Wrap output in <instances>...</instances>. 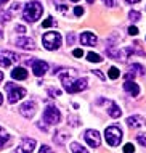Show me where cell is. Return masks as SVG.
<instances>
[{"mask_svg": "<svg viewBox=\"0 0 146 153\" xmlns=\"http://www.w3.org/2000/svg\"><path fill=\"white\" fill-rule=\"evenodd\" d=\"M42 13H44V8H42V5L39 2H29V3H26V7H24L23 18L26 19L27 23H34L42 16Z\"/></svg>", "mask_w": 146, "mask_h": 153, "instance_id": "1", "label": "cell"}, {"mask_svg": "<svg viewBox=\"0 0 146 153\" xmlns=\"http://www.w3.org/2000/svg\"><path fill=\"white\" fill-rule=\"evenodd\" d=\"M5 90H7V94H8V102H10V103L19 102L21 98L26 95V89L19 87V85L13 84V82H8V84L5 85Z\"/></svg>", "mask_w": 146, "mask_h": 153, "instance_id": "2", "label": "cell"}, {"mask_svg": "<svg viewBox=\"0 0 146 153\" xmlns=\"http://www.w3.org/2000/svg\"><path fill=\"white\" fill-rule=\"evenodd\" d=\"M104 137H106L108 143L111 147H117L122 140V131H120L119 126H109L106 131H104Z\"/></svg>", "mask_w": 146, "mask_h": 153, "instance_id": "3", "label": "cell"}, {"mask_svg": "<svg viewBox=\"0 0 146 153\" xmlns=\"http://www.w3.org/2000/svg\"><path fill=\"white\" fill-rule=\"evenodd\" d=\"M42 42H44V47L47 50H56L61 45V36L58 32H47L42 39Z\"/></svg>", "mask_w": 146, "mask_h": 153, "instance_id": "4", "label": "cell"}, {"mask_svg": "<svg viewBox=\"0 0 146 153\" xmlns=\"http://www.w3.org/2000/svg\"><path fill=\"white\" fill-rule=\"evenodd\" d=\"M60 81L63 82V85H64V89L68 90L71 85L76 82L79 77H77V71L76 69H71V68H68V69H63V71H60Z\"/></svg>", "mask_w": 146, "mask_h": 153, "instance_id": "5", "label": "cell"}, {"mask_svg": "<svg viewBox=\"0 0 146 153\" xmlns=\"http://www.w3.org/2000/svg\"><path fill=\"white\" fill-rule=\"evenodd\" d=\"M44 121L47 124H58L61 121V113L55 105H48L44 111Z\"/></svg>", "mask_w": 146, "mask_h": 153, "instance_id": "6", "label": "cell"}, {"mask_svg": "<svg viewBox=\"0 0 146 153\" xmlns=\"http://www.w3.org/2000/svg\"><path fill=\"white\" fill-rule=\"evenodd\" d=\"M21 114H23L24 118H32L35 114V111H37V103L34 100H29V102H24L23 105H21Z\"/></svg>", "mask_w": 146, "mask_h": 153, "instance_id": "7", "label": "cell"}, {"mask_svg": "<svg viewBox=\"0 0 146 153\" xmlns=\"http://www.w3.org/2000/svg\"><path fill=\"white\" fill-rule=\"evenodd\" d=\"M16 60H18V56H16V53L10 52V50H2L0 52V65L2 66H11L13 63H16Z\"/></svg>", "mask_w": 146, "mask_h": 153, "instance_id": "8", "label": "cell"}, {"mask_svg": "<svg viewBox=\"0 0 146 153\" xmlns=\"http://www.w3.org/2000/svg\"><path fill=\"white\" fill-rule=\"evenodd\" d=\"M85 140H87V143H88L90 147H93V148L100 147V143H101V137H100V132H98V131H95V129H90V131H87V132H85Z\"/></svg>", "mask_w": 146, "mask_h": 153, "instance_id": "9", "label": "cell"}, {"mask_svg": "<svg viewBox=\"0 0 146 153\" xmlns=\"http://www.w3.org/2000/svg\"><path fill=\"white\" fill-rule=\"evenodd\" d=\"M35 148V140L34 139H26L21 142L19 147L15 148V153H31Z\"/></svg>", "mask_w": 146, "mask_h": 153, "instance_id": "10", "label": "cell"}, {"mask_svg": "<svg viewBox=\"0 0 146 153\" xmlns=\"http://www.w3.org/2000/svg\"><path fill=\"white\" fill-rule=\"evenodd\" d=\"M87 85H88V81L85 79V77H79V79L74 82L71 87L66 90L68 94H76V92H82V90L87 89Z\"/></svg>", "mask_w": 146, "mask_h": 153, "instance_id": "11", "label": "cell"}, {"mask_svg": "<svg viewBox=\"0 0 146 153\" xmlns=\"http://www.w3.org/2000/svg\"><path fill=\"white\" fill-rule=\"evenodd\" d=\"M141 74H145V68L138 63H133L130 65V68H128L127 74H125V79L127 81H132L135 76H141Z\"/></svg>", "mask_w": 146, "mask_h": 153, "instance_id": "12", "label": "cell"}, {"mask_svg": "<svg viewBox=\"0 0 146 153\" xmlns=\"http://www.w3.org/2000/svg\"><path fill=\"white\" fill-rule=\"evenodd\" d=\"M16 47H19V48H24V50H34L35 48V44H34V40L31 39V37H18L16 39Z\"/></svg>", "mask_w": 146, "mask_h": 153, "instance_id": "13", "label": "cell"}, {"mask_svg": "<svg viewBox=\"0 0 146 153\" xmlns=\"http://www.w3.org/2000/svg\"><path fill=\"white\" fill-rule=\"evenodd\" d=\"M48 63L47 61H34L32 63V69H34V74L37 77H40V76H44L45 73L48 71Z\"/></svg>", "mask_w": 146, "mask_h": 153, "instance_id": "14", "label": "cell"}, {"mask_svg": "<svg viewBox=\"0 0 146 153\" xmlns=\"http://www.w3.org/2000/svg\"><path fill=\"white\" fill-rule=\"evenodd\" d=\"M98 42V39H97V36L93 34V32H88V31H85V32H82L80 34V44L82 45H97Z\"/></svg>", "mask_w": 146, "mask_h": 153, "instance_id": "15", "label": "cell"}, {"mask_svg": "<svg viewBox=\"0 0 146 153\" xmlns=\"http://www.w3.org/2000/svg\"><path fill=\"white\" fill-rule=\"evenodd\" d=\"M127 126L128 127H132V129H136V127H141V126H145V118H141V116H138V114H133V116H130V118H127Z\"/></svg>", "mask_w": 146, "mask_h": 153, "instance_id": "16", "label": "cell"}, {"mask_svg": "<svg viewBox=\"0 0 146 153\" xmlns=\"http://www.w3.org/2000/svg\"><path fill=\"white\" fill-rule=\"evenodd\" d=\"M124 90L127 94H130L132 97H136V95L140 94V87H138V84L136 82H133V81H125V84H124Z\"/></svg>", "mask_w": 146, "mask_h": 153, "instance_id": "17", "label": "cell"}, {"mask_svg": "<svg viewBox=\"0 0 146 153\" xmlns=\"http://www.w3.org/2000/svg\"><path fill=\"white\" fill-rule=\"evenodd\" d=\"M11 77H13L15 81H24V79L27 77L26 68H23V66H18V68H15L13 71H11Z\"/></svg>", "mask_w": 146, "mask_h": 153, "instance_id": "18", "label": "cell"}, {"mask_svg": "<svg viewBox=\"0 0 146 153\" xmlns=\"http://www.w3.org/2000/svg\"><path fill=\"white\" fill-rule=\"evenodd\" d=\"M108 113H109L111 118H120V114H122L120 113V108L116 105V103H112V102L109 103V110H108Z\"/></svg>", "mask_w": 146, "mask_h": 153, "instance_id": "19", "label": "cell"}, {"mask_svg": "<svg viewBox=\"0 0 146 153\" xmlns=\"http://www.w3.org/2000/svg\"><path fill=\"white\" fill-rule=\"evenodd\" d=\"M8 140H10V134H8V132L3 129V127H0V148L5 145Z\"/></svg>", "mask_w": 146, "mask_h": 153, "instance_id": "20", "label": "cell"}, {"mask_svg": "<svg viewBox=\"0 0 146 153\" xmlns=\"http://www.w3.org/2000/svg\"><path fill=\"white\" fill-rule=\"evenodd\" d=\"M71 150H72V153H88V150H87V148H83L80 143H77V142H72V143H71Z\"/></svg>", "mask_w": 146, "mask_h": 153, "instance_id": "21", "label": "cell"}, {"mask_svg": "<svg viewBox=\"0 0 146 153\" xmlns=\"http://www.w3.org/2000/svg\"><path fill=\"white\" fill-rule=\"evenodd\" d=\"M87 60L91 61V63H100V61H101V56H100L98 53H95V52H88V55H87Z\"/></svg>", "mask_w": 146, "mask_h": 153, "instance_id": "22", "label": "cell"}, {"mask_svg": "<svg viewBox=\"0 0 146 153\" xmlns=\"http://www.w3.org/2000/svg\"><path fill=\"white\" fill-rule=\"evenodd\" d=\"M108 76L111 77V79H117V77L120 76V71L116 66H112V68H109V71H108Z\"/></svg>", "mask_w": 146, "mask_h": 153, "instance_id": "23", "label": "cell"}, {"mask_svg": "<svg viewBox=\"0 0 146 153\" xmlns=\"http://www.w3.org/2000/svg\"><path fill=\"white\" fill-rule=\"evenodd\" d=\"M55 24H56V19L50 16V18H47L44 23H42V26H44V27H52V26H55Z\"/></svg>", "mask_w": 146, "mask_h": 153, "instance_id": "24", "label": "cell"}, {"mask_svg": "<svg viewBox=\"0 0 146 153\" xmlns=\"http://www.w3.org/2000/svg\"><path fill=\"white\" fill-rule=\"evenodd\" d=\"M128 18H130L132 21H138V19L141 18V13H140V11H135V10H132L130 13H128Z\"/></svg>", "mask_w": 146, "mask_h": 153, "instance_id": "25", "label": "cell"}, {"mask_svg": "<svg viewBox=\"0 0 146 153\" xmlns=\"http://www.w3.org/2000/svg\"><path fill=\"white\" fill-rule=\"evenodd\" d=\"M10 18H11V10H10V11H7V13L0 11V19H2V21H8Z\"/></svg>", "mask_w": 146, "mask_h": 153, "instance_id": "26", "label": "cell"}, {"mask_svg": "<svg viewBox=\"0 0 146 153\" xmlns=\"http://www.w3.org/2000/svg\"><path fill=\"white\" fill-rule=\"evenodd\" d=\"M133 152H135V147L132 143H125L124 145V153H133Z\"/></svg>", "mask_w": 146, "mask_h": 153, "instance_id": "27", "label": "cell"}, {"mask_svg": "<svg viewBox=\"0 0 146 153\" xmlns=\"http://www.w3.org/2000/svg\"><path fill=\"white\" fill-rule=\"evenodd\" d=\"M136 140H138V143H140V145L146 147V134H140L138 137H136Z\"/></svg>", "mask_w": 146, "mask_h": 153, "instance_id": "28", "label": "cell"}, {"mask_svg": "<svg viewBox=\"0 0 146 153\" xmlns=\"http://www.w3.org/2000/svg\"><path fill=\"white\" fill-rule=\"evenodd\" d=\"M39 153H53V150H52L48 145H42L40 150H39Z\"/></svg>", "mask_w": 146, "mask_h": 153, "instance_id": "29", "label": "cell"}, {"mask_svg": "<svg viewBox=\"0 0 146 153\" xmlns=\"http://www.w3.org/2000/svg\"><path fill=\"white\" fill-rule=\"evenodd\" d=\"M103 3L106 7H116L117 5V0H103Z\"/></svg>", "mask_w": 146, "mask_h": 153, "instance_id": "30", "label": "cell"}, {"mask_svg": "<svg viewBox=\"0 0 146 153\" xmlns=\"http://www.w3.org/2000/svg\"><path fill=\"white\" fill-rule=\"evenodd\" d=\"M128 34H130V36H136V34H138V27H136V26H130V27H128Z\"/></svg>", "mask_w": 146, "mask_h": 153, "instance_id": "31", "label": "cell"}, {"mask_svg": "<svg viewBox=\"0 0 146 153\" xmlns=\"http://www.w3.org/2000/svg\"><path fill=\"white\" fill-rule=\"evenodd\" d=\"M72 55L76 56V58H82V56H83V52L80 50V48H76V50L72 52Z\"/></svg>", "mask_w": 146, "mask_h": 153, "instance_id": "32", "label": "cell"}, {"mask_svg": "<svg viewBox=\"0 0 146 153\" xmlns=\"http://www.w3.org/2000/svg\"><path fill=\"white\" fill-rule=\"evenodd\" d=\"M74 15H76V16H82L83 15V8L82 7H76V8H74Z\"/></svg>", "mask_w": 146, "mask_h": 153, "instance_id": "33", "label": "cell"}, {"mask_svg": "<svg viewBox=\"0 0 146 153\" xmlns=\"http://www.w3.org/2000/svg\"><path fill=\"white\" fill-rule=\"evenodd\" d=\"M93 74H97L100 79H103V81H104V74H103L101 71H98V69H93Z\"/></svg>", "mask_w": 146, "mask_h": 153, "instance_id": "34", "label": "cell"}, {"mask_svg": "<svg viewBox=\"0 0 146 153\" xmlns=\"http://www.w3.org/2000/svg\"><path fill=\"white\" fill-rule=\"evenodd\" d=\"M58 10H60L61 13H66V10H68V7H66V5H58Z\"/></svg>", "mask_w": 146, "mask_h": 153, "instance_id": "35", "label": "cell"}, {"mask_svg": "<svg viewBox=\"0 0 146 153\" xmlns=\"http://www.w3.org/2000/svg\"><path fill=\"white\" fill-rule=\"evenodd\" d=\"M16 31L18 32H26V27L24 26H16Z\"/></svg>", "mask_w": 146, "mask_h": 153, "instance_id": "36", "label": "cell"}, {"mask_svg": "<svg viewBox=\"0 0 146 153\" xmlns=\"http://www.w3.org/2000/svg\"><path fill=\"white\" fill-rule=\"evenodd\" d=\"M74 42V34H69L68 36V44H72Z\"/></svg>", "mask_w": 146, "mask_h": 153, "instance_id": "37", "label": "cell"}, {"mask_svg": "<svg viewBox=\"0 0 146 153\" xmlns=\"http://www.w3.org/2000/svg\"><path fill=\"white\" fill-rule=\"evenodd\" d=\"M127 3H136V2H140V0H125Z\"/></svg>", "mask_w": 146, "mask_h": 153, "instance_id": "38", "label": "cell"}, {"mask_svg": "<svg viewBox=\"0 0 146 153\" xmlns=\"http://www.w3.org/2000/svg\"><path fill=\"white\" fill-rule=\"evenodd\" d=\"M2 81H3V73L0 71V82H2Z\"/></svg>", "mask_w": 146, "mask_h": 153, "instance_id": "39", "label": "cell"}, {"mask_svg": "<svg viewBox=\"0 0 146 153\" xmlns=\"http://www.w3.org/2000/svg\"><path fill=\"white\" fill-rule=\"evenodd\" d=\"M8 0H0V5H3V3H7Z\"/></svg>", "mask_w": 146, "mask_h": 153, "instance_id": "40", "label": "cell"}, {"mask_svg": "<svg viewBox=\"0 0 146 153\" xmlns=\"http://www.w3.org/2000/svg\"><path fill=\"white\" fill-rule=\"evenodd\" d=\"M2 102H3V97H2V94H0V105H2Z\"/></svg>", "mask_w": 146, "mask_h": 153, "instance_id": "41", "label": "cell"}, {"mask_svg": "<svg viewBox=\"0 0 146 153\" xmlns=\"http://www.w3.org/2000/svg\"><path fill=\"white\" fill-rule=\"evenodd\" d=\"M87 2H88V3H93V2H95V0H87Z\"/></svg>", "mask_w": 146, "mask_h": 153, "instance_id": "42", "label": "cell"}, {"mask_svg": "<svg viewBox=\"0 0 146 153\" xmlns=\"http://www.w3.org/2000/svg\"><path fill=\"white\" fill-rule=\"evenodd\" d=\"M71 2H79V0H71Z\"/></svg>", "mask_w": 146, "mask_h": 153, "instance_id": "43", "label": "cell"}]
</instances>
